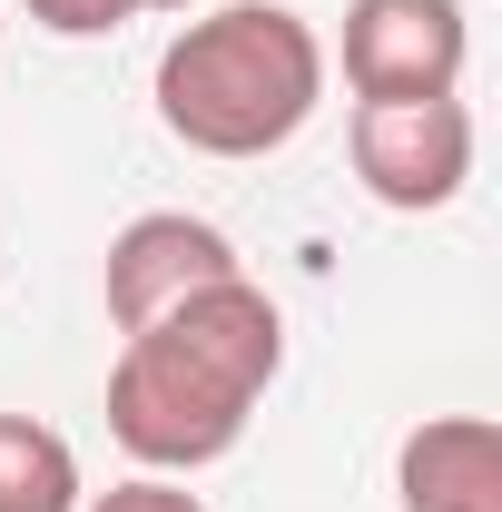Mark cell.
Segmentation results:
<instances>
[{
    "mask_svg": "<svg viewBox=\"0 0 502 512\" xmlns=\"http://www.w3.org/2000/svg\"><path fill=\"white\" fill-rule=\"evenodd\" d=\"M79 453L69 434H50L40 414H0V512H79Z\"/></svg>",
    "mask_w": 502,
    "mask_h": 512,
    "instance_id": "7",
    "label": "cell"
},
{
    "mask_svg": "<svg viewBox=\"0 0 502 512\" xmlns=\"http://www.w3.org/2000/svg\"><path fill=\"white\" fill-rule=\"evenodd\" d=\"M404 512H502V434L493 414H424L394 444Z\"/></svg>",
    "mask_w": 502,
    "mask_h": 512,
    "instance_id": "6",
    "label": "cell"
},
{
    "mask_svg": "<svg viewBox=\"0 0 502 512\" xmlns=\"http://www.w3.org/2000/svg\"><path fill=\"white\" fill-rule=\"evenodd\" d=\"M355 178L394 217L453 207L473 178V109L463 99H355Z\"/></svg>",
    "mask_w": 502,
    "mask_h": 512,
    "instance_id": "3",
    "label": "cell"
},
{
    "mask_svg": "<svg viewBox=\"0 0 502 512\" xmlns=\"http://www.w3.org/2000/svg\"><path fill=\"white\" fill-rule=\"evenodd\" d=\"M325 109V40L276 0L188 10L158 50V119L197 158H266Z\"/></svg>",
    "mask_w": 502,
    "mask_h": 512,
    "instance_id": "2",
    "label": "cell"
},
{
    "mask_svg": "<svg viewBox=\"0 0 502 512\" xmlns=\"http://www.w3.org/2000/svg\"><path fill=\"white\" fill-rule=\"evenodd\" d=\"M79 512H207V503H197L178 473H138V483H109V493H89Z\"/></svg>",
    "mask_w": 502,
    "mask_h": 512,
    "instance_id": "9",
    "label": "cell"
},
{
    "mask_svg": "<svg viewBox=\"0 0 502 512\" xmlns=\"http://www.w3.org/2000/svg\"><path fill=\"white\" fill-rule=\"evenodd\" d=\"M20 10H30L50 40H109L119 20H138V10H148V0H20Z\"/></svg>",
    "mask_w": 502,
    "mask_h": 512,
    "instance_id": "8",
    "label": "cell"
},
{
    "mask_svg": "<svg viewBox=\"0 0 502 512\" xmlns=\"http://www.w3.org/2000/svg\"><path fill=\"white\" fill-rule=\"evenodd\" d=\"M473 60L463 0H355L345 10V89L355 99H453Z\"/></svg>",
    "mask_w": 502,
    "mask_h": 512,
    "instance_id": "4",
    "label": "cell"
},
{
    "mask_svg": "<svg viewBox=\"0 0 502 512\" xmlns=\"http://www.w3.org/2000/svg\"><path fill=\"white\" fill-rule=\"evenodd\" d=\"M286 365V316L247 266L178 296L168 316L128 325L109 365V434L148 473H207L217 453L247 444L256 404Z\"/></svg>",
    "mask_w": 502,
    "mask_h": 512,
    "instance_id": "1",
    "label": "cell"
},
{
    "mask_svg": "<svg viewBox=\"0 0 502 512\" xmlns=\"http://www.w3.org/2000/svg\"><path fill=\"white\" fill-rule=\"evenodd\" d=\"M148 10H178V20H188V10H207V0H148Z\"/></svg>",
    "mask_w": 502,
    "mask_h": 512,
    "instance_id": "10",
    "label": "cell"
},
{
    "mask_svg": "<svg viewBox=\"0 0 502 512\" xmlns=\"http://www.w3.org/2000/svg\"><path fill=\"white\" fill-rule=\"evenodd\" d=\"M217 276H237V247H227V227H207L188 207H148V217H128L119 237H109V266H99V286H109V325H148L168 316L178 296L197 286H217Z\"/></svg>",
    "mask_w": 502,
    "mask_h": 512,
    "instance_id": "5",
    "label": "cell"
}]
</instances>
